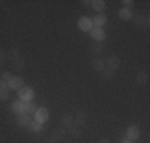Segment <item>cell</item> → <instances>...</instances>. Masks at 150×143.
Segmentation results:
<instances>
[{"instance_id":"cell-1","label":"cell","mask_w":150,"mask_h":143,"mask_svg":"<svg viewBox=\"0 0 150 143\" xmlns=\"http://www.w3.org/2000/svg\"><path fill=\"white\" fill-rule=\"evenodd\" d=\"M34 95H35L34 94V89H32L30 86H26V84L18 91V97H19V100H21V102H24V103L32 102V100H34Z\"/></svg>"},{"instance_id":"cell-2","label":"cell","mask_w":150,"mask_h":143,"mask_svg":"<svg viewBox=\"0 0 150 143\" xmlns=\"http://www.w3.org/2000/svg\"><path fill=\"white\" fill-rule=\"evenodd\" d=\"M77 27L80 29L81 32H85V34H90V32L93 30V21L90 19V18H86V16H81L80 19L77 21Z\"/></svg>"},{"instance_id":"cell-3","label":"cell","mask_w":150,"mask_h":143,"mask_svg":"<svg viewBox=\"0 0 150 143\" xmlns=\"http://www.w3.org/2000/svg\"><path fill=\"white\" fill-rule=\"evenodd\" d=\"M34 121L35 123H38V124H45L46 121H48V118H50V113H48V110L43 108V107H40V108H37L35 110V113H34Z\"/></svg>"},{"instance_id":"cell-4","label":"cell","mask_w":150,"mask_h":143,"mask_svg":"<svg viewBox=\"0 0 150 143\" xmlns=\"http://www.w3.org/2000/svg\"><path fill=\"white\" fill-rule=\"evenodd\" d=\"M90 37L93 38V41H99V43H104L107 38V34L102 27H93V30L90 32Z\"/></svg>"},{"instance_id":"cell-5","label":"cell","mask_w":150,"mask_h":143,"mask_svg":"<svg viewBox=\"0 0 150 143\" xmlns=\"http://www.w3.org/2000/svg\"><path fill=\"white\" fill-rule=\"evenodd\" d=\"M6 83H8V89H10V91H11V89H13V91H19V89L24 86V78L21 76V75H13L11 80L6 81Z\"/></svg>"},{"instance_id":"cell-6","label":"cell","mask_w":150,"mask_h":143,"mask_svg":"<svg viewBox=\"0 0 150 143\" xmlns=\"http://www.w3.org/2000/svg\"><path fill=\"white\" fill-rule=\"evenodd\" d=\"M125 137H126L128 140H131V142L139 140V137H141V129L136 126V124H131V126H128L126 135H125Z\"/></svg>"},{"instance_id":"cell-7","label":"cell","mask_w":150,"mask_h":143,"mask_svg":"<svg viewBox=\"0 0 150 143\" xmlns=\"http://www.w3.org/2000/svg\"><path fill=\"white\" fill-rule=\"evenodd\" d=\"M120 65H121V60H120L118 56H109V57H107L105 69H109V70H112V72H117V70L120 69Z\"/></svg>"},{"instance_id":"cell-8","label":"cell","mask_w":150,"mask_h":143,"mask_svg":"<svg viewBox=\"0 0 150 143\" xmlns=\"http://www.w3.org/2000/svg\"><path fill=\"white\" fill-rule=\"evenodd\" d=\"M88 49H90L91 54H104L105 53V45L104 43H99V41H93L90 43V46H88Z\"/></svg>"},{"instance_id":"cell-9","label":"cell","mask_w":150,"mask_h":143,"mask_svg":"<svg viewBox=\"0 0 150 143\" xmlns=\"http://www.w3.org/2000/svg\"><path fill=\"white\" fill-rule=\"evenodd\" d=\"M131 21L134 22V26L137 29H149V26H150L147 16H133V19H131Z\"/></svg>"},{"instance_id":"cell-10","label":"cell","mask_w":150,"mask_h":143,"mask_svg":"<svg viewBox=\"0 0 150 143\" xmlns=\"http://www.w3.org/2000/svg\"><path fill=\"white\" fill-rule=\"evenodd\" d=\"M16 123H18V126L19 127H23V129H26V127H29L30 126V123H32V119L29 116V114H26V113H23V114H16Z\"/></svg>"},{"instance_id":"cell-11","label":"cell","mask_w":150,"mask_h":143,"mask_svg":"<svg viewBox=\"0 0 150 143\" xmlns=\"http://www.w3.org/2000/svg\"><path fill=\"white\" fill-rule=\"evenodd\" d=\"M91 69L94 72H98V73H101V72L105 69V60L102 59V57H96V59H93L91 60Z\"/></svg>"},{"instance_id":"cell-12","label":"cell","mask_w":150,"mask_h":143,"mask_svg":"<svg viewBox=\"0 0 150 143\" xmlns=\"http://www.w3.org/2000/svg\"><path fill=\"white\" fill-rule=\"evenodd\" d=\"M91 21H93V26L94 27H104L107 22V16H105V13H98Z\"/></svg>"},{"instance_id":"cell-13","label":"cell","mask_w":150,"mask_h":143,"mask_svg":"<svg viewBox=\"0 0 150 143\" xmlns=\"http://www.w3.org/2000/svg\"><path fill=\"white\" fill-rule=\"evenodd\" d=\"M66 135H67V130L64 127H58V129H54V130L51 132V138L54 142H61V140H64L66 138Z\"/></svg>"},{"instance_id":"cell-14","label":"cell","mask_w":150,"mask_h":143,"mask_svg":"<svg viewBox=\"0 0 150 143\" xmlns=\"http://www.w3.org/2000/svg\"><path fill=\"white\" fill-rule=\"evenodd\" d=\"M61 124H62V127L66 129V130H69L70 127H74V126H75V123H74V116H72V114H69V113L62 114Z\"/></svg>"},{"instance_id":"cell-15","label":"cell","mask_w":150,"mask_h":143,"mask_svg":"<svg viewBox=\"0 0 150 143\" xmlns=\"http://www.w3.org/2000/svg\"><path fill=\"white\" fill-rule=\"evenodd\" d=\"M21 49L18 48V46H13V48H10L8 51H6V59H10L11 62H15V60L21 59Z\"/></svg>"},{"instance_id":"cell-16","label":"cell","mask_w":150,"mask_h":143,"mask_svg":"<svg viewBox=\"0 0 150 143\" xmlns=\"http://www.w3.org/2000/svg\"><path fill=\"white\" fill-rule=\"evenodd\" d=\"M74 123L77 124V127L85 126V124H86V113H85L83 110H78L77 114L74 116Z\"/></svg>"},{"instance_id":"cell-17","label":"cell","mask_w":150,"mask_h":143,"mask_svg":"<svg viewBox=\"0 0 150 143\" xmlns=\"http://www.w3.org/2000/svg\"><path fill=\"white\" fill-rule=\"evenodd\" d=\"M24 110H26V103L21 102V100H16V102H13L11 105V111L15 114H23Z\"/></svg>"},{"instance_id":"cell-18","label":"cell","mask_w":150,"mask_h":143,"mask_svg":"<svg viewBox=\"0 0 150 143\" xmlns=\"http://www.w3.org/2000/svg\"><path fill=\"white\" fill-rule=\"evenodd\" d=\"M91 8L98 13H104L105 10V2L104 0H91Z\"/></svg>"},{"instance_id":"cell-19","label":"cell","mask_w":150,"mask_h":143,"mask_svg":"<svg viewBox=\"0 0 150 143\" xmlns=\"http://www.w3.org/2000/svg\"><path fill=\"white\" fill-rule=\"evenodd\" d=\"M149 81V73L145 70H141L136 73V83L137 84H145Z\"/></svg>"},{"instance_id":"cell-20","label":"cell","mask_w":150,"mask_h":143,"mask_svg":"<svg viewBox=\"0 0 150 143\" xmlns=\"http://www.w3.org/2000/svg\"><path fill=\"white\" fill-rule=\"evenodd\" d=\"M118 18L121 21H131L133 19V11L129 8H121L118 11Z\"/></svg>"},{"instance_id":"cell-21","label":"cell","mask_w":150,"mask_h":143,"mask_svg":"<svg viewBox=\"0 0 150 143\" xmlns=\"http://www.w3.org/2000/svg\"><path fill=\"white\" fill-rule=\"evenodd\" d=\"M27 129H29L30 132H34V134H40V132L43 130V124H38V123H35V121H32L30 126Z\"/></svg>"},{"instance_id":"cell-22","label":"cell","mask_w":150,"mask_h":143,"mask_svg":"<svg viewBox=\"0 0 150 143\" xmlns=\"http://www.w3.org/2000/svg\"><path fill=\"white\" fill-rule=\"evenodd\" d=\"M113 73H115V72H112V70H109V69H104V70L101 72V80L110 81L113 78Z\"/></svg>"},{"instance_id":"cell-23","label":"cell","mask_w":150,"mask_h":143,"mask_svg":"<svg viewBox=\"0 0 150 143\" xmlns=\"http://www.w3.org/2000/svg\"><path fill=\"white\" fill-rule=\"evenodd\" d=\"M67 134H69L72 138H80V137H81V130H80V129H78L77 126L70 127L69 130H67Z\"/></svg>"},{"instance_id":"cell-24","label":"cell","mask_w":150,"mask_h":143,"mask_svg":"<svg viewBox=\"0 0 150 143\" xmlns=\"http://www.w3.org/2000/svg\"><path fill=\"white\" fill-rule=\"evenodd\" d=\"M13 69L18 70V72H23L24 69H26V62H24L23 59H18V60L13 62Z\"/></svg>"},{"instance_id":"cell-25","label":"cell","mask_w":150,"mask_h":143,"mask_svg":"<svg viewBox=\"0 0 150 143\" xmlns=\"http://www.w3.org/2000/svg\"><path fill=\"white\" fill-rule=\"evenodd\" d=\"M35 110H37V107H35V103H26V110H24V113L26 114H29V116H34V113H35Z\"/></svg>"},{"instance_id":"cell-26","label":"cell","mask_w":150,"mask_h":143,"mask_svg":"<svg viewBox=\"0 0 150 143\" xmlns=\"http://www.w3.org/2000/svg\"><path fill=\"white\" fill-rule=\"evenodd\" d=\"M11 76H13L11 72H8V70L2 72V80H3V81H10V80H11Z\"/></svg>"},{"instance_id":"cell-27","label":"cell","mask_w":150,"mask_h":143,"mask_svg":"<svg viewBox=\"0 0 150 143\" xmlns=\"http://www.w3.org/2000/svg\"><path fill=\"white\" fill-rule=\"evenodd\" d=\"M10 99V92L8 91H0V102H6Z\"/></svg>"},{"instance_id":"cell-28","label":"cell","mask_w":150,"mask_h":143,"mask_svg":"<svg viewBox=\"0 0 150 143\" xmlns=\"http://www.w3.org/2000/svg\"><path fill=\"white\" fill-rule=\"evenodd\" d=\"M121 5H123V8H129L131 10V6L134 5V0H121Z\"/></svg>"},{"instance_id":"cell-29","label":"cell","mask_w":150,"mask_h":143,"mask_svg":"<svg viewBox=\"0 0 150 143\" xmlns=\"http://www.w3.org/2000/svg\"><path fill=\"white\" fill-rule=\"evenodd\" d=\"M0 91H10L8 89V83L3 80H0Z\"/></svg>"},{"instance_id":"cell-30","label":"cell","mask_w":150,"mask_h":143,"mask_svg":"<svg viewBox=\"0 0 150 143\" xmlns=\"http://www.w3.org/2000/svg\"><path fill=\"white\" fill-rule=\"evenodd\" d=\"M6 60V51H3V49H0V64H3Z\"/></svg>"},{"instance_id":"cell-31","label":"cell","mask_w":150,"mask_h":143,"mask_svg":"<svg viewBox=\"0 0 150 143\" xmlns=\"http://www.w3.org/2000/svg\"><path fill=\"white\" fill-rule=\"evenodd\" d=\"M81 5H83V6H91V0H83Z\"/></svg>"},{"instance_id":"cell-32","label":"cell","mask_w":150,"mask_h":143,"mask_svg":"<svg viewBox=\"0 0 150 143\" xmlns=\"http://www.w3.org/2000/svg\"><path fill=\"white\" fill-rule=\"evenodd\" d=\"M45 143H54V140H53L51 137H46V138H45Z\"/></svg>"},{"instance_id":"cell-33","label":"cell","mask_w":150,"mask_h":143,"mask_svg":"<svg viewBox=\"0 0 150 143\" xmlns=\"http://www.w3.org/2000/svg\"><path fill=\"white\" fill-rule=\"evenodd\" d=\"M120 143H133V142H131V140H128V138L125 137V138H121V142H120Z\"/></svg>"},{"instance_id":"cell-34","label":"cell","mask_w":150,"mask_h":143,"mask_svg":"<svg viewBox=\"0 0 150 143\" xmlns=\"http://www.w3.org/2000/svg\"><path fill=\"white\" fill-rule=\"evenodd\" d=\"M99 143H110V142H109V138H101Z\"/></svg>"},{"instance_id":"cell-35","label":"cell","mask_w":150,"mask_h":143,"mask_svg":"<svg viewBox=\"0 0 150 143\" xmlns=\"http://www.w3.org/2000/svg\"><path fill=\"white\" fill-rule=\"evenodd\" d=\"M2 67H3V64H0V69H2Z\"/></svg>"}]
</instances>
